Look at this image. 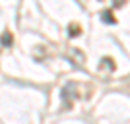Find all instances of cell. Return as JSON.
Returning <instances> with one entry per match:
<instances>
[{"label": "cell", "mask_w": 130, "mask_h": 124, "mask_svg": "<svg viewBox=\"0 0 130 124\" xmlns=\"http://www.w3.org/2000/svg\"><path fill=\"white\" fill-rule=\"evenodd\" d=\"M80 33H82V27L78 25V23H70V25H68V35H70V37H78Z\"/></svg>", "instance_id": "6da1fadb"}, {"label": "cell", "mask_w": 130, "mask_h": 124, "mask_svg": "<svg viewBox=\"0 0 130 124\" xmlns=\"http://www.w3.org/2000/svg\"><path fill=\"white\" fill-rule=\"evenodd\" d=\"M105 68H109V72L115 70V64H113V60H111V58H103V60H101V70H105Z\"/></svg>", "instance_id": "7a4b0ae2"}, {"label": "cell", "mask_w": 130, "mask_h": 124, "mask_svg": "<svg viewBox=\"0 0 130 124\" xmlns=\"http://www.w3.org/2000/svg\"><path fill=\"white\" fill-rule=\"evenodd\" d=\"M0 41H2V45H4V47H10V45H12V41H14V39H12V33H8V31H6L4 35H2V39H0Z\"/></svg>", "instance_id": "3957f363"}, {"label": "cell", "mask_w": 130, "mask_h": 124, "mask_svg": "<svg viewBox=\"0 0 130 124\" xmlns=\"http://www.w3.org/2000/svg\"><path fill=\"white\" fill-rule=\"evenodd\" d=\"M101 16H103V22H107V23H115L117 22V20L113 17V12H103Z\"/></svg>", "instance_id": "277c9868"}, {"label": "cell", "mask_w": 130, "mask_h": 124, "mask_svg": "<svg viewBox=\"0 0 130 124\" xmlns=\"http://www.w3.org/2000/svg\"><path fill=\"white\" fill-rule=\"evenodd\" d=\"M124 4H126V0H113L115 8H120V6H124Z\"/></svg>", "instance_id": "5b68a950"}]
</instances>
